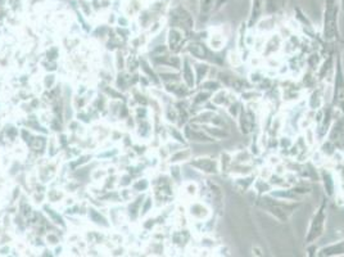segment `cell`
I'll list each match as a JSON object with an SVG mask.
<instances>
[{
    "label": "cell",
    "mask_w": 344,
    "mask_h": 257,
    "mask_svg": "<svg viewBox=\"0 0 344 257\" xmlns=\"http://www.w3.org/2000/svg\"><path fill=\"white\" fill-rule=\"evenodd\" d=\"M338 13H339L338 0H326L323 22V36L326 41H333L334 39H337Z\"/></svg>",
    "instance_id": "obj_1"
},
{
    "label": "cell",
    "mask_w": 344,
    "mask_h": 257,
    "mask_svg": "<svg viewBox=\"0 0 344 257\" xmlns=\"http://www.w3.org/2000/svg\"><path fill=\"white\" fill-rule=\"evenodd\" d=\"M325 206H321V207L317 210V212L315 214L313 219L311 220V225H309L308 229V234L306 237V239L308 243L315 242L317 238L323 236L324 233V228H325V221H326V212H325Z\"/></svg>",
    "instance_id": "obj_2"
},
{
    "label": "cell",
    "mask_w": 344,
    "mask_h": 257,
    "mask_svg": "<svg viewBox=\"0 0 344 257\" xmlns=\"http://www.w3.org/2000/svg\"><path fill=\"white\" fill-rule=\"evenodd\" d=\"M225 3V0H199V18L207 22Z\"/></svg>",
    "instance_id": "obj_3"
},
{
    "label": "cell",
    "mask_w": 344,
    "mask_h": 257,
    "mask_svg": "<svg viewBox=\"0 0 344 257\" xmlns=\"http://www.w3.org/2000/svg\"><path fill=\"white\" fill-rule=\"evenodd\" d=\"M192 166L198 168L199 171L210 175H216L220 170V162L210 157H199L192 162Z\"/></svg>",
    "instance_id": "obj_4"
},
{
    "label": "cell",
    "mask_w": 344,
    "mask_h": 257,
    "mask_svg": "<svg viewBox=\"0 0 344 257\" xmlns=\"http://www.w3.org/2000/svg\"><path fill=\"white\" fill-rule=\"evenodd\" d=\"M236 100L235 94L229 89H218L215 92L212 96V103L216 107L227 108L230 104H233Z\"/></svg>",
    "instance_id": "obj_5"
},
{
    "label": "cell",
    "mask_w": 344,
    "mask_h": 257,
    "mask_svg": "<svg viewBox=\"0 0 344 257\" xmlns=\"http://www.w3.org/2000/svg\"><path fill=\"white\" fill-rule=\"evenodd\" d=\"M265 201H266L265 204H266V208L269 210V212H271L279 220H287L289 214L291 212L290 208L287 207V204L279 203L276 201L273 202V200H270V198H266Z\"/></svg>",
    "instance_id": "obj_6"
},
{
    "label": "cell",
    "mask_w": 344,
    "mask_h": 257,
    "mask_svg": "<svg viewBox=\"0 0 344 257\" xmlns=\"http://www.w3.org/2000/svg\"><path fill=\"white\" fill-rule=\"evenodd\" d=\"M189 215L197 221H206L211 218V208L206 203L194 202L189 207Z\"/></svg>",
    "instance_id": "obj_7"
},
{
    "label": "cell",
    "mask_w": 344,
    "mask_h": 257,
    "mask_svg": "<svg viewBox=\"0 0 344 257\" xmlns=\"http://www.w3.org/2000/svg\"><path fill=\"white\" fill-rule=\"evenodd\" d=\"M225 43H226V36H225L224 31H221L220 29H216L210 35L208 44H210V48L213 52L222 49L225 47Z\"/></svg>",
    "instance_id": "obj_8"
},
{
    "label": "cell",
    "mask_w": 344,
    "mask_h": 257,
    "mask_svg": "<svg viewBox=\"0 0 344 257\" xmlns=\"http://www.w3.org/2000/svg\"><path fill=\"white\" fill-rule=\"evenodd\" d=\"M189 50H190V53H192L195 58L202 59V61H207L208 57L211 55L210 49L207 48V45H204V44L202 43H192L189 45Z\"/></svg>",
    "instance_id": "obj_9"
},
{
    "label": "cell",
    "mask_w": 344,
    "mask_h": 257,
    "mask_svg": "<svg viewBox=\"0 0 344 257\" xmlns=\"http://www.w3.org/2000/svg\"><path fill=\"white\" fill-rule=\"evenodd\" d=\"M320 255H327V256H335V255H344V240L337 242L334 244L325 247L321 250Z\"/></svg>",
    "instance_id": "obj_10"
},
{
    "label": "cell",
    "mask_w": 344,
    "mask_h": 257,
    "mask_svg": "<svg viewBox=\"0 0 344 257\" xmlns=\"http://www.w3.org/2000/svg\"><path fill=\"white\" fill-rule=\"evenodd\" d=\"M170 43H171V48L174 50L178 49V47L180 45L181 43H182V35H181V32L178 31V30H172L170 34Z\"/></svg>",
    "instance_id": "obj_11"
},
{
    "label": "cell",
    "mask_w": 344,
    "mask_h": 257,
    "mask_svg": "<svg viewBox=\"0 0 344 257\" xmlns=\"http://www.w3.org/2000/svg\"><path fill=\"white\" fill-rule=\"evenodd\" d=\"M341 3H342V7H343V9H344V0H341Z\"/></svg>",
    "instance_id": "obj_12"
}]
</instances>
